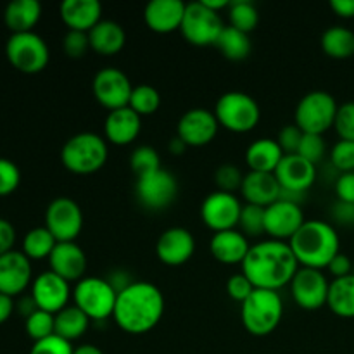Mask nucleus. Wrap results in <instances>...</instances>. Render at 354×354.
I'll return each instance as SVG.
<instances>
[{
  "instance_id": "obj_48",
  "label": "nucleus",
  "mask_w": 354,
  "mask_h": 354,
  "mask_svg": "<svg viewBox=\"0 0 354 354\" xmlns=\"http://www.w3.org/2000/svg\"><path fill=\"white\" fill-rule=\"evenodd\" d=\"M256 290V287L252 286L251 280L244 275V273H234V275L228 279L227 282V294L237 303H244L249 296Z\"/></svg>"
},
{
  "instance_id": "obj_5",
  "label": "nucleus",
  "mask_w": 354,
  "mask_h": 354,
  "mask_svg": "<svg viewBox=\"0 0 354 354\" xmlns=\"http://www.w3.org/2000/svg\"><path fill=\"white\" fill-rule=\"evenodd\" d=\"M283 317V301L277 290L256 289L241 304V320L245 330L265 337L277 330Z\"/></svg>"
},
{
  "instance_id": "obj_12",
  "label": "nucleus",
  "mask_w": 354,
  "mask_h": 354,
  "mask_svg": "<svg viewBox=\"0 0 354 354\" xmlns=\"http://www.w3.org/2000/svg\"><path fill=\"white\" fill-rule=\"evenodd\" d=\"M92 92L100 106L109 111H116L130 104L133 85L121 69L107 66L99 69L93 76Z\"/></svg>"
},
{
  "instance_id": "obj_36",
  "label": "nucleus",
  "mask_w": 354,
  "mask_h": 354,
  "mask_svg": "<svg viewBox=\"0 0 354 354\" xmlns=\"http://www.w3.org/2000/svg\"><path fill=\"white\" fill-rule=\"evenodd\" d=\"M228 17H230V26L251 33L259 23L258 7L251 0H232L228 7Z\"/></svg>"
},
{
  "instance_id": "obj_53",
  "label": "nucleus",
  "mask_w": 354,
  "mask_h": 354,
  "mask_svg": "<svg viewBox=\"0 0 354 354\" xmlns=\"http://www.w3.org/2000/svg\"><path fill=\"white\" fill-rule=\"evenodd\" d=\"M107 282H109L111 286H113V289L120 294L121 290L130 287L131 283H133V280L130 279V273H128L127 270H114V272H111V275L107 277Z\"/></svg>"
},
{
  "instance_id": "obj_59",
  "label": "nucleus",
  "mask_w": 354,
  "mask_h": 354,
  "mask_svg": "<svg viewBox=\"0 0 354 354\" xmlns=\"http://www.w3.org/2000/svg\"><path fill=\"white\" fill-rule=\"evenodd\" d=\"M201 2H203L207 9H211V10H214V12L220 14V10L228 9V7H230L232 0H201Z\"/></svg>"
},
{
  "instance_id": "obj_55",
  "label": "nucleus",
  "mask_w": 354,
  "mask_h": 354,
  "mask_svg": "<svg viewBox=\"0 0 354 354\" xmlns=\"http://www.w3.org/2000/svg\"><path fill=\"white\" fill-rule=\"evenodd\" d=\"M330 9L339 17H354V0H330Z\"/></svg>"
},
{
  "instance_id": "obj_50",
  "label": "nucleus",
  "mask_w": 354,
  "mask_h": 354,
  "mask_svg": "<svg viewBox=\"0 0 354 354\" xmlns=\"http://www.w3.org/2000/svg\"><path fill=\"white\" fill-rule=\"evenodd\" d=\"M335 194H337V199L341 203L354 206V171L341 173V176L335 182Z\"/></svg>"
},
{
  "instance_id": "obj_35",
  "label": "nucleus",
  "mask_w": 354,
  "mask_h": 354,
  "mask_svg": "<svg viewBox=\"0 0 354 354\" xmlns=\"http://www.w3.org/2000/svg\"><path fill=\"white\" fill-rule=\"evenodd\" d=\"M57 241L47 227L33 228L23 239V252L30 259H48Z\"/></svg>"
},
{
  "instance_id": "obj_37",
  "label": "nucleus",
  "mask_w": 354,
  "mask_h": 354,
  "mask_svg": "<svg viewBox=\"0 0 354 354\" xmlns=\"http://www.w3.org/2000/svg\"><path fill=\"white\" fill-rule=\"evenodd\" d=\"M130 168L140 178L161 169V156L152 145H138L130 156Z\"/></svg>"
},
{
  "instance_id": "obj_2",
  "label": "nucleus",
  "mask_w": 354,
  "mask_h": 354,
  "mask_svg": "<svg viewBox=\"0 0 354 354\" xmlns=\"http://www.w3.org/2000/svg\"><path fill=\"white\" fill-rule=\"evenodd\" d=\"M165 315V296L151 282L138 280L118 294L113 318L118 327L131 335H142L156 328Z\"/></svg>"
},
{
  "instance_id": "obj_10",
  "label": "nucleus",
  "mask_w": 354,
  "mask_h": 354,
  "mask_svg": "<svg viewBox=\"0 0 354 354\" xmlns=\"http://www.w3.org/2000/svg\"><path fill=\"white\" fill-rule=\"evenodd\" d=\"M223 28L225 24L220 14L207 9L201 0L187 3L180 31L189 44L197 45V47L216 45Z\"/></svg>"
},
{
  "instance_id": "obj_51",
  "label": "nucleus",
  "mask_w": 354,
  "mask_h": 354,
  "mask_svg": "<svg viewBox=\"0 0 354 354\" xmlns=\"http://www.w3.org/2000/svg\"><path fill=\"white\" fill-rule=\"evenodd\" d=\"M353 268H354V263L349 259V256L339 252V254L332 259L330 265L327 266V272L330 273L335 280V279H342V277L353 275Z\"/></svg>"
},
{
  "instance_id": "obj_49",
  "label": "nucleus",
  "mask_w": 354,
  "mask_h": 354,
  "mask_svg": "<svg viewBox=\"0 0 354 354\" xmlns=\"http://www.w3.org/2000/svg\"><path fill=\"white\" fill-rule=\"evenodd\" d=\"M303 135L304 131L301 130L297 124H286V127L280 130L279 138H277L283 154H297L301 140H303Z\"/></svg>"
},
{
  "instance_id": "obj_4",
  "label": "nucleus",
  "mask_w": 354,
  "mask_h": 354,
  "mask_svg": "<svg viewBox=\"0 0 354 354\" xmlns=\"http://www.w3.org/2000/svg\"><path fill=\"white\" fill-rule=\"evenodd\" d=\"M109 158L107 140L93 131H82L64 142L61 149V162L75 175H92L104 168Z\"/></svg>"
},
{
  "instance_id": "obj_56",
  "label": "nucleus",
  "mask_w": 354,
  "mask_h": 354,
  "mask_svg": "<svg viewBox=\"0 0 354 354\" xmlns=\"http://www.w3.org/2000/svg\"><path fill=\"white\" fill-rule=\"evenodd\" d=\"M14 308H16V304H14L12 297L7 296V294H2L0 292V325L6 324L7 320L10 318V315H12Z\"/></svg>"
},
{
  "instance_id": "obj_62",
  "label": "nucleus",
  "mask_w": 354,
  "mask_h": 354,
  "mask_svg": "<svg viewBox=\"0 0 354 354\" xmlns=\"http://www.w3.org/2000/svg\"><path fill=\"white\" fill-rule=\"evenodd\" d=\"M353 227H354V220H353Z\"/></svg>"
},
{
  "instance_id": "obj_46",
  "label": "nucleus",
  "mask_w": 354,
  "mask_h": 354,
  "mask_svg": "<svg viewBox=\"0 0 354 354\" xmlns=\"http://www.w3.org/2000/svg\"><path fill=\"white\" fill-rule=\"evenodd\" d=\"M334 128L341 140L354 142V102H346L339 106Z\"/></svg>"
},
{
  "instance_id": "obj_54",
  "label": "nucleus",
  "mask_w": 354,
  "mask_h": 354,
  "mask_svg": "<svg viewBox=\"0 0 354 354\" xmlns=\"http://www.w3.org/2000/svg\"><path fill=\"white\" fill-rule=\"evenodd\" d=\"M334 218L339 221V223H346V225H353L354 220V206L353 204H346L337 201L334 206Z\"/></svg>"
},
{
  "instance_id": "obj_31",
  "label": "nucleus",
  "mask_w": 354,
  "mask_h": 354,
  "mask_svg": "<svg viewBox=\"0 0 354 354\" xmlns=\"http://www.w3.org/2000/svg\"><path fill=\"white\" fill-rule=\"evenodd\" d=\"M327 306L341 318H354V275L330 282Z\"/></svg>"
},
{
  "instance_id": "obj_32",
  "label": "nucleus",
  "mask_w": 354,
  "mask_h": 354,
  "mask_svg": "<svg viewBox=\"0 0 354 354\" xmlns=\"http://www.w3.org/2000/svg\"><path fill=\"white\" fill-rule=\"evenodd\" d=\"M55 317V335L73 342L83 337L88 330L90 318L83 313L75 304H69L64 310L59 311Z\"/></svg>"
},
{
  "instance_id": "obj_8",
  "label": "nucleus",
  "mask_w": 354,
  "mask_h": 354,
  "mask_svg": "<svg viewBox=\"0 0 354 354\" xmlns=\"http://www.w3.org/2000/svg\"><path fill=\"white\" fill-rule=\"evenodd\" d=\"M337 109L339 106L332 93L325 90H313L297 102L294 124H297L304 133L324 135L334 127Z\"/></svg>"
},
{
  "instance_id": "obj_57",
  "label": "nucleus",
  "mask_w": 354,
  "mask_h": 354,
  "mask_svg": "<svg viewBox=\"0 0 354 354\" xmlns=\"http://www.w3.org/2000/svg\"><path fill=\"white\" fill-rule=\"evenodd\" d=\"M37 310H38V306L31 296H23L19 299V303H17V311H19L24 318H28L30 315H33Z\"/></svg>"
},
{
  "instance_id": "obj_45",
  "label": "nucleus",
  "mask_w": 354,
  "mask_h": 354,
  "mask_svg": "<svg viewBox=\"0 0 354 354\" xmlns=\"http://www.w3.org/2000/svg\"><path fill=\"white\" fill-rule=\"evenodd\" d=\"M21 171L10 159L0 158V197L9 196L19 187Z\"/></svg>"
},
{
  "instance_id": "obj_47",
  "label": "nucleus",
  "mask_w": 354,
  "mask_h": 354,
  "mask_svg": "<svg viewBox=\"0 0 354 354\" xmlns=\"http://www.w3.org/2000/svg\"><path fill=\"white\" fill-rule=\"evenodd\" d=\"M75 348L71 346V342L66 341V339L59 337V335H50L47 339H41L37 341L31 348L30 354H73Z\"/></svg>"
},
{
  "instance_id": "obj_44",
  "label": "nucleus",
  "mask_w": 354,
  "mask_h": 354,
  "mask_svg": "<svg viewBox=\"0 0 354 354\" xmlns=\"http://www.w3.org/2000/svg\"><path fill=\"white\" fill-rule=\"evenodd\" d=\"M330 161L341 173L354 171V142L339 140L330 151Z\"/></svg>"
},
{
  "instance_id": "obj_27",
  "label": "nucleus",
  "mask_w": 354,
  "mask_h": 354,
  "mask_svg": "<svg viewBox=\"0 0 354 354\" xmlns=\"http://www.w3.org/2000/svg\"><path fill=\"white\" fill-rule=\"evenodd\" d=\"M59 12L69 30L88 33L102 21V3L99 0H64L59 7Z\"/></svg>"
},
{
  "instance_id": "obj_38",
  "label": "nucleus",
  "mask_w": 354,
  "mask_h": 354,
  "mask_svg": "<svg viewBox=\"0 0 354 354\" xmlns=\"http://www.w3.org/2000/svg\"><path fill=\"white\" fill-rule=\"evenodd\" d=\"M128 106L140 116H149V114H154L161 106V93L154 86L145 85V83L144 85H137L133 86Z\"/></svg>"
},
{
  "instance_id": "obj_41",
  "label": "nucleus",
  "mask_w": 354,
  "mask_h": 354,
  "mask_svg": "<svg viewBox=\"0 0 354 354\" xmlns=\"http://www.w3.org/2000/svg\"><path fill=\"white\" fill-rule=\"evenodd\" d=\"M242 182H244L242 171L235 165H230V162L218 166L216 171H214V183H216L218 190H221V192L234 194L235 190H241Z\"/></svg>"
},
{
  "instance_id": "obj_29",
  "label": "nucleus",
  "mask_w": 354,
  "mask_h": 354,
  "mask_svg": "<svg viewBox=\"0 0 354 354\" xmlns=\"http://www.w3.org/2000/svg\"><path fill=\"white\" fill-rule=\"evenodd\" d=\"M283 156L286 154L275 138L263 137L249 145L245 151V162L249 166V171L275 173Z\"/></svg>"
},
{
  "instance_id": "obj_9",
  "label": "nucleus",
  "mask_w": 354,
  "mask_h": 354,
  "mask_svg": "<svg viewBox=\"0 0 354 354\" xmlns=\"http://www.w3.org/2000/svg\"><path fill=\"white\" fill-rule=\"evenodd\" d=\"M6 55L17 71L26 75L44 71L50 59L47 41L35 31L10 35L6 44Z\"/></svg>"
},
{
  "instance_id": "obj_7",
  "label": "nucleus",
  "mask_w": 354,
  "mask_h": 354,
  "mask_svg": "<svg viewBox=\"0 0 354 354\" xmlns=\"http://www.w3.org/2000/svg\"><path fill=\"white\" fill-rule=\"evenodd\" d=\"M116 299L118 292L102 277H83L73 289L75 306L95 322H104L113 317Z\"/></svg>"
},
{
  "instance_id": "obj_16",
  "label": "nucleus",
  "mask_w": 354,
  "mask_h": 354,
  "mask_svg": "<svg viewBox=\"0 0 354 354\" xmlns=\"http://www.w3.org/2000/svg\"><path fill=\"white\" fill-rule=\"evenodd\" d=\"M220 123L214 111L204 107H194L185 111L176 124V135L185 142L189 147H203L211 144L216 138Z\"/></svg>"
},
{
  "instance_id": "obj_23",
  "label": "nucleus",
  "mask_w": 354,
  "mask_h": 354,
  "mask_svg": "<svg viewBox=\"0 0 354 354\" xmlns=\"http://www.w3.org/2000/svg\"><path fill=\"white\" fill-rule=\"evenodd\" d=\"M187 3L182 0H152L144 9V21L156 33H173L182 26Z\"/></svg>"
},
{
  "instance_id": "obj_42",
  "label": "nucleus",
  "mask_w": 354,
  "mask_h": 354,
  "mask_svg": "<svg viewBox=\"0 0 354 354\" xmlns=\"http://www.w3.org/2000/svg\"><path fill=\"white\" fill-rule=\"evenodd\" d=\"M325 152H327V144H325L324 135H315V133H304L303 140H301L299 151L297 154L304 158L306 161L313 162L315 166L324 159Z\"/></svg>"
},
{
  "instance_id": "obj_33",
  "label": "nucleus",
  "mask_w": 354,
  "mask_h": 354,
  "mask_svg": "<svg viewBox=\"0 0 354 354\" xmlns=\"http://www.w3.org/2000/svg\"><path fill=\"white\" fill-rule=\"evenodd\" d=\"M322 48L332 59H349L354 55V31L346 26H330L322 35Z\"/></svg>"
},
{
  "instance_id": "obj_3",
  "label": "nucleus",
  "mask_w": 354,
  "mask_h": 354,
  "mask_svg": "<svg viewBox=\"0 0 354 354\" xmlns=\"http://www.w3.org/2000/svg\"><path fill=\"white\" fill-rule=\"evenodd\" d=\"M301 266L327 270L332 259L339 254L341 239L334 225L324 220H306L303 227L289 241Z\"/></svg>"
},
{
  "instance_id": "obj_18",
  "label": "nucleus",
  "mask_w": 354,
  "mask_h": 354,
  "mask_svg": "<svg viewBox=\"0 0 354 354\" xmlns=\"http://www.w3.org/2000/svg\"><path fill=\"white\" fill-rule=\"evenodd\" d=\"M31 297L37 303L38 310L47 313L57 315L59 311L69 306V299L73 297V290L69 282L54 272H44L31 283Z\"/></svg>"
},
{
  "instance_id": "obj_52",
  "label": "nucleus",
  "mask_w": 354,
  "mask_h": 354,
  "mask_svg": "<svg viewBox=\"0 0 354 354\" xmlns=\"http://www.w3.org/2000/svg\"><path fill=\"white\" fill-rule=\"evenodd\" d=\"M14 242H16V230L12 223L6 218H0V256L12 251Z\"/></svg>"
},
{
  "instance_id": "obj_20",
  "label": "nucleus",
  "mask_w": 354,
  "mask_h": 354,
  "mask_svg": "<svg viewBox=\"0 0 354 354\" xmlns=\"http://www.w3.org/2000/svg\"><path fill=\"white\" fill-rule=\"evenodd\" d=\"M33 279L31 259L23 251L6 252L0 256V292L14 297L26 290Z\"/></svg>"
},
{
  "instance_id": "obj_25",
  "label": "nucleus",
  "mask_w": 354,
  "mask_h": 354,
  "mask_svg": "<svg viewBox=\"0 0 354 354\" xmlns=\"http://www.w3.org/2000/svg\"><path fill=\"white\" fill-rule=\"evenodd\" d=\"M280 192H282V187L275 173L249 171L248 175H244L241 194L245 199V204L268 207L270 204L280 199Z\"/></svg>"
},
{
  "instance_id": "obj_21",
  "label": "nucleus",
  "mask_w": 354,
  "mask_h": 354,
  "mask_svg": "<svg viewBox=\"0 0 354 354\" xmlns=\"http://www.w3.org/2000/svg\"><path fill=\"white\" fill-rule=\"evenodd\" d=\"M275 176L282 190L306 194L317 180V166L299 154H286L275 169Z\"/></svg>"
},
{
  "instance_id": "obj_14",
  "label": "nucleus",
  "mask_w": 354,
  "mask_h": 354,
  "mask_svg": "<svg viewBox=\"0 0 354 354\" xmlns=\"http://www.w3.org/2000/svg\"><path fill=\"white\" fill-rule=\"evenodd\" d=\"M289 287L294 303L303 310L315 311L327 306L330 282L325 277L324 270L299 266Z\"/></svg>"
},
{
  "instance_id": "obj_22",
  "label": "nucleus",
  "mask_w": 354,
  "mask_h": 354,
  "mask_svg": "<svg viewBox=\"0 0 354 354\" xmlns=\"http://www.w3.org/2000/svg\"><path fill=\"white\" fill-rule=\"evenodd\" d=\"M50 272L66 282H80L86 272V254L76 242H57L48 258Z\"/></svg>"
},
{
  "instance_id": "obj_13",
  "label": "nucleus",
  "mask_w": 354,
  "mask_h": 354,
  "mask_svg": "<svg viewBox=\"0 0 354 354\" xmlns=\"http://www.w3.org/2000/svg\"><path fill=\"white\" fill-rule=\"evenodd\" d=\"M135 194H137L138 203L144 207L151 211H161L168 207L178 196V182L171 171L161 168L137 178Z\"/></svg>"
},
{
  "instance_id": "obj_19",
  "label": "nucleus",
  "mask_w": 354,
  "mask_h": 354,
  "mask_svg": "<svg viewBox=\"0 0 354 354\" xmlns=\"http://www.w3.org/2000/svg\"><path fill=\"white\" fill-rule=\"evenodd\" d=\"M196 252V239L192 232L183 227H171L159 235L156 254L166 266H182Z\"/></svg>"
},
{
  "instance_id": "obj_15",
  "label": "nucleus",
  "mask_w": 354,
  "mask_h": 354,
  "mask_svg": "<svg viewBox=\"0 0 354 354\" xmlns=\"http://www.w3.org/2000/svg\"><path fill=\"white\" fill-rule=\"evenodd\" d=\"M244 204L235 194L214 190L201 204V220L209 230L225 232L239 227V218Z\"/></svg>"
},
{
  "instance_id": "obj_17",
  "label": "nucleus",
  "mask_w": 354,
  "mask_h": 354,
  "mask_svg": "<svg viewBox=\"0 0 354 354\" xmlns=\"http://www.w3.org/2000/svg\"><path fill=\"white\" fill-rule=\"evenodd\" d=\"M304 221L303 207L290 201L279 199L265 207V234L273 241L289 242Z\"/></svg>"
},
{
  "instance_id": "obj_60",
  "label": "nucleus",
  "mask_w": 354,
  "mask_h": 354,
  "mask_svg": "<svg viewBox=\"0 0 354 354\" xmlns=\"http://www.w3.org/2000/svg\"><path fill=\"white\" fill-rule=\"evenodd\" d=\"M73 354H104V353L93 344H82L78 346V348H75V353Z\"/></svg>"
},
{
  "instance_id": "obj_1",
  "label": "nucleus",
  "mask_w": 354,
  "mask_h": 354,
  "mask_svg": "<svg viewBox=\"0 0 354 354\" xmlns=\"http://www.w3.org/2000/svg\"><path fill=\"white\" fill-rule=\"evenodd\" d=\"M299 266L289 242L266 239L251 245L242 261V273L251 280L256 289L279 292V289L292 282Z\"/></svg>"
},
{
  "instance_id": "obj_24",
  "label": "nucleus",
  "mask_w": 354,
  "mask_h": 354,
  "mask_svg": "<svg viewBox=\"0 0 354 354\" xmlns=\"http://www.w3.org/2000/svg\"><path fill=\"white\" fill-rule=\"evenodd\" d=\"M142 116L130 106L109 111L104 121V138L114 145H128L140 135Z\"/></svg>"
},
{
  "instance_id": "obj_61",
  "label": "nucleus",
  "mask_w": 354,
  "mask_h": 354,
  "mask_svg": "<svg viewBox=\"0 0 354 354\" xmlns=\"http://www.w3.org/2000/svg\"><path fill=\"white\" fill-rule=\"evenodd\" d=\"M353 275H354V268H353Z\"/></svg>"
},
{
  "instance_id": "obj_26",
  "label": "nucleus",
  "mask_w": 354,
  "mask_h": 354,
  "mask_svg": "<svg viewBox=\"0 0 354 354\" xmlns=\"http://www.w3.org/2000/svg\"><path fill=\"white\" fill-rule=\"evenodd\" d=\"M249 249H251L249 239L237 228L216 232L209 242L211 254L214 256L216 261L223 263V265H242Z\"/></svg>"
},
{
  "instance_id": "obj_43",
  "label": "nucleus",
  "mask_w": 354,
  "mask_h": 354,
  "mask_svg": "<svg viewBox=\"0 0 354 354\" xmlns=\"http://www.w3.org/2000/svg\"><path fill=\"white\" fill-rule=\"evenodd\" d=\"M90 48V40L88 33L85 31H76V30H68L66 35L62 37V50L68 57L71 59H80L88 52Z\"/></svg>"
},
{
  "instance_id": "obj_40",
  "label": "nucleus",
  "mask_w": 354,
  "mask_h": 354,
  "mask_svg": "<svg viewBox=\"0 0 354 354\" xmlns=\"http://www.w3.org/2000/svg\"><path fill=\"white\" fill-rule=\"evenodd\" d=\"M24 328L35 342L47 339L55 334V317L44 310H37L24 320Z\"/></svg>"
},
{
  "instance_id": "obj_28",
  "label": "nucleus",
  "mask_w": 354,
  "mask_h": 354,
  "mask_svg": "<svg viewBox=\"0 0 354 354\" xmlns=\"http://www.w3.org/2000/svg\"><path fill=\"white\" fill-rule=\"evenodd\" d=\"M90 48L100 55H114L123 50L127 44V31L113 19H102L88 31Z\"/></svg>"
},
{
  "instance_id": "obj_58",
  "label": "nucleus",
  "mask_w": 354,
  "mask_h": 354,
  "mask_svg": "<svg viewBox=\"0 0 354 354\" xmlns=\"http://www.w3.org/2000/svg\"><path fill=\"white\" fill-rule=\"evenodd\" d=\"M187 147H189V145H187L185 142L178 137V135H175V137H173L168 144V151L171 152L173 156H182L183 152L187 151Z\"/></svg>"
},
{
  "instance_id": "obj_6",
  "label": "nucleus",
  "mask_w": 354,
  "mask_h": 354,
  "mask_svg": "<svg viewBox=\"0 0 354 354\" xmlns=\"http://www.w3.org/2000/svg\"><path fill=\"white\" fill-rule=\"evenodd\" d=\"M214 114L220 127L234 133H248L258 127L261 109L258 100L245 92H227L216 100Z\"/></svg>"
},
{
  "instance_id": "obj_39",
  "label": "nucleus",
  "mask_w": 354,
  "mask_h": 354,
  "mask_svg": "<svg viewBox=\"0 0 354 354\" xmlns=\"http://www.w3.org/2000/svg\"><path fill=\"white\" fill-rule=\"evenodd\" d=\"M239 230L248 239L265 234V207L244 204L239 218Z\"/></svg>"
},
{
  "instance_id": "obj_11",
  "label": "nucleus",
  "mask_w": 354,
  "mask_h": 354,
  "mask_svg": "<svg viewBox=\"0 0 354 354\" xmlns=\"http://www.w3.org/2000/svg\"><path fill=\"white\" fill-rule=\"evenodd\" d=\"M45 227L57 242H76L83 230V211L69 197H55L45 209Z\"/></svg>"
},
{
  "instance_id": "obj_30",
  "label": "nucleus",
  "mask_w": 354,
  "mask_h": 354,
  "mask_svg": "<svg viewBox=\"0 0 354 354\" xmlns=\"http://www.w3.org/2000/svg\"><path fill=\"white\" fill-rule=\"evenodd\" d=\"M40 16L41 6L38 0H12L3 10V21L12 33L33 31Z\"/></svg>"
},
{
  "instance_id": "obj_34",
  "label": "nucleus",
  "mask_w": 354,
  "mask_h": 354,
  "mask_svg": "<svg viewBox=\"0 0 354 354\" xmlns=\"http://www.w3.org/2000/svg\"><path fill=\"white\" fill-rule=\"evenodd\" d=\"M216 47L220 48L221 54L228 59V61H244L249 57L252 50L251 38L249 33L237 30L234 26H225L221 31L220 38L216 41Z\"/></svg>"
}]
</instances>
